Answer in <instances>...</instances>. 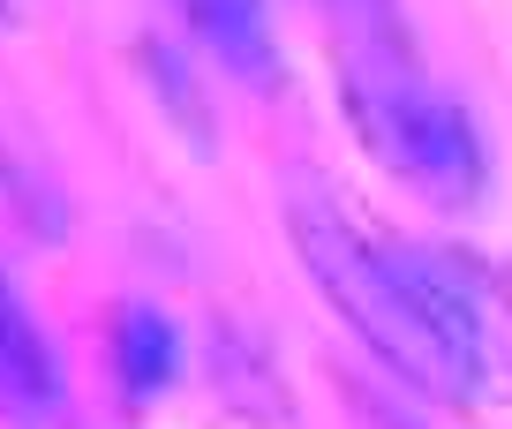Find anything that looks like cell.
Listing matches in <instances>:
<instances>
[{
	"instance_id": "cell-4",
	"label": "cell",
	"mask_w": 512,
	"mask_h": 429,
	"mask_svg": "<svg viewBox=\"0 0 512 429\" xmlns=\"http://www.w3.org/2000/svg\"><path fill=\"white\" fill-rule=\"evenodd\" d=\"M0 399L16 414H31V422L61 414V399H68L61 362H53V347H46V324L23 309V294L8 286V271H0Z\"/></svg>"
},
{
	"instance_id": "cell-5",
	"label": "cell",
	"mask_w": 512,
	"mask_h": 429,
	"mask_svg": "<svg viewBox=\"0 0 512 429\" xmlns=\"http://www.w3.org/2000/svg\"><path fill=\"white\" fill-rule=\"evenodd\" d=\"M106 347H113V377H121L128 407H151V399L181 377V332H174V317L151 309V302H121L113 309Z\"/></svg>"
},
{
	"instance_id": "cell-7",
	"label": "cell",
	"mask_w": 512,
	"mask_h": 429,
	"mask_svg": "<svg viewBox=\"0 0 512 429\" xmlns=\"http://www.w3.org/2000/svg\"><path fill=\"white\" fill-rule=\"evenodd\" d=\"M0 16H16V0H0Z\"/></svg>"
},
{
	"instance_id": "cell-1",
	"label": "cell",
	"mask_w": 512,
	"mask_h": 429,
	"mask_svg": "<svg viewBox=\"0 0 512 429\" xmlns=\"http://www.w3.org/2000/svg\"><path fill=\"white\" fill-rule=\"evenodd\" d=\"M347 113H354V136L369 143V159L400 189H415L422 204L460 211L490 189V159H482L467 106L452 91H437L422 68H407L400 53L377 46L347 68Z\"/></svg>"
},
{
	"instance_id": "cell-3",
	"label": "cell",
	"mask_w": 512,
	"mask_h": 429,
	"mask_svg": "<svg viewBox=\"0 0 512 429\" xmlns=\"http://www.w3.org/2000/svg\"><path fill=\"white\" fill-rule=\"evenodd\" d=\"M294 249H302V264L317 271V286L332 294L339 317H347L384 362L400 369V377H415V384H430V392H437L430 354H422V332H415V317H407L392 271H384V249H369V241L347 234L332 211H309V204H294Z\"/></svg>"
},
{
	"instance_id": "cell-6",
	"label": "cell",
	"mask_w": 512,
	"mask_h": 429,
	"mask_svg": "<svg viewBox=\"0 0 512 429\" xmlns=\"http://www.w3.org/2000/svg\"><path fill=\"white\" fill-rule=\"evenodd\" d=\"M196 46L211 61H226L241 83H272L279 76V46H272V8L264 0H181Z\"/></svg>"
},
{
	"instance_id": "cell-2",
	"label": "cell",
	"mask_w": 512,
	"mask_h": 429,
	"mask_svg": "<svg viewBox=\"0 0 512 429\" xmlns=\"http://www.w3.org/2000/svg\"><path fill=\"white\" fill-rule=\"evenodd\" d=\"M384 271L400 286L407 317L422 332L437 392H452L467 414L512 407V294L460 249H384Z\"/></svg>"
}]
</instances>
